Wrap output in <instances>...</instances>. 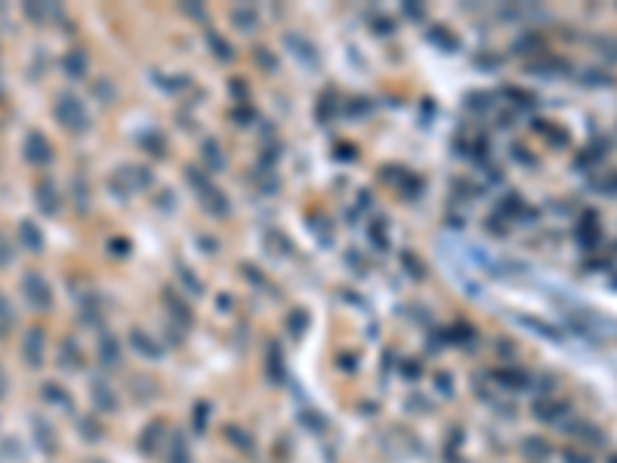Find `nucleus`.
Masks as SVG:
<instances>
[{"mask_svg":"<svg viewBox=\"0 0 617 463\" xmlns=\"http://www.w3.org/2000/svg\"><path fill=\"white\" fill-rule=\"evenodd\" d=\"M56 118L62 121V127L74 130V133H81V130H87V108H84V102L77 96H72V93H62V96L56 99Z\"/></svg>","mask_w":617,"mask_h":463,"instance_id":"1","label":"nucleus"},{"mask_svg":"<svg viewBox=\"0 0 617 463\" xmlns=\"http://www.w3.org/2000/svg\"><path fill=\"white\" fill-rule=\"evenodd\" d=\"M22 293H25V300L31 306L37 309H50V300H53V290L50 284H46L44 275L37 272H25V278H22Z\"/></svg>","mask_w":617,"mask_h":463,"instance_id":"2","label":"nucleus"},{"mask_svg":"<svg viewBox=\"0 0 617 463\" xmlns=\"http://www.w3.org/2000/svg\"><path fill=\"white\" fill-rule=\"evenodd\" d=\"M25 158L31 161V164H37V167H44V164H50L53 161V145H50V139H46L44 133H28L25 136Z\"/></svg>","mask_w":617,"mask_h":463,"instance_id":"3","label":"nucleus"},{"mask_svg":"<svg viewBox=\"0 0 617 463\" xmlns=\"http://www.w3.org/2000/svg\"><path fill=\"white\" fill-rule=\"evenodd\" d=\"M34 198H37V207H41L46 216H53L59 210V192H56V185H53V180H41V182H37Z\"/></svg>","mask_w":617,"mask_h":463,"instance_id":"4","label":"nucleus"},{"mask_svg":"<svg viewBox=\"0 0 617 463\" xmlns=\"http://www.w3.org/2000/svg\"><path fill=\"white\" fill-rule=\"evenodd\" d=\"M22 349H25V361H28V365H41V358H44V330L41 328H31L25 334Z\"/></svg>","mask_w":617,"mask_h":463,"instance_id":"5","label":"nucleus"},{"mask_svg":"<svg viewBox=\"0 0 617 463\" xmlns=\"http://www.w3.org/2000/svg\"><path fill=\"white\" fill-rule=\"evenodd\" d=\"M19 238H22V244H25L31 253H37L44 247V238H41V232H37L34 222H22V226H19Z\"/></svg>","mask_w":617,"mask_h":463,"instance_id":"6","label":"nucleus"},{"mask_svg":"<svg viewBox=\"0 0 617 463\" xmlns=\"http://www.w3.org/2000/svg\"><path fill=\"white\" fill-rule=\"evenodd\" d=\"M62 65H65V72L72 77H81L84 72H87V59H84L81 53H68V56L62 59Z\"/></svg>","mask_w":617,"mask_h":463,"instance_id":"7","label":"nucleus"},{"mask_svg":"<svg viewBox=\"0 0 617 463\" xmlns=\"http://www.w3.org/2000/svg\"><path fill=\"white\" fill-rule=\"evenodd\" d=\"M13 324V312H10V306H6V300H4V293H0V334H6V328Z\"/></svg>","mask_w":617,"mask_h":463,"instance_id":"8","label":"nucleus"},{"mask_svg":"<svg viewBox=\"0 0 617 463\" xmlns=\"http://www.w3.org/2000/svg\"><path fill=\"white\" fill-rule=\"evenodd\" d=\"M4 262H10V244H6L4 235H0V266H4Z\"/></svg>","mask_w":617,"mask_h":463,"instance_id":"9","label":"nucleus"},{"mask_svg":"<svg viewBox=\"0 0 617 463\" xmlns=\"http://www.w3.org/2000/svg\"><path fill=\"white\" fill-rule=\"evenodd\" d=\"M235 19L241 22V25H247V31H250V25H253V15L244 13V10H238V13H235Z\"/></svg>","mask_w":617,"mask_h":463,"instance_id":"10","label":"nucleus"},{"mask_svg":"<svg viewBox=\"0 0 617 463\" xmlns=\"http://www.w3.org/2000/svg\"><path fill=\"white\" fill-rule=\"evenodd\" d=\"M4 392H6V374H4V368H0V398H4Z\"/></svg>","mask_w":617,"mask_h":463,"instance_id":"11","label":"nucleus"}]
</instances>
